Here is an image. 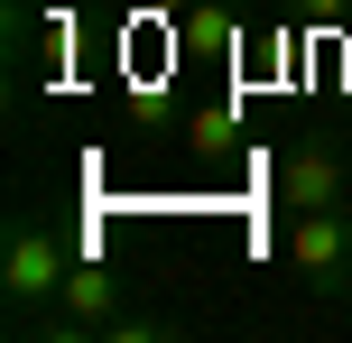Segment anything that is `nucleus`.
<instances>
[{
    "label": "nucleus",
    "instance_id": "f257e3e1",
    "mask_svg": "<svg viewBox=\"0 0 352 343\" xmlns=\"http://www.w3.org/2000/svg\"><path fill=\"white\" fill-rule=\"evenodd\" d=\"M65 269H74V241L56 232L37 204H19L10 232H0V307H10V334L28 325V316H47V307H56Z\"/></svg>",
    "mask_w": 352,
    "mask_h": 343
},
{
    "label": "nucleus",
    "instance_id": "f03ea898",
    "mask_svg": "<svg viewBox=\"0 0 352 343\" xmlns=\"http://www.w3.org/2000/svg\"><path fill=\"white\" fill-rule=\"evenodd\" d=\"M121 297H130V278L111 269V260H74L65 288H56V307L28 316V325H19V343H93L111 316H121Z\"/></svg>",
    "mask_w": 352,
    "mask_h": 343
},
{
    "label": "nucleus",
    "instance_id": "7ed1b4c3",
    "mask_svg": "<svg viewBox=\"0 0 352 343\" xmlns=\"http://www.w3.org/2000/svg\"><path fill=\"white\" fill-rule=\"evenodd\" d=\"M287 269L306 297H352V204L287 214Z\"/></svg>",
    "mask_w": 352,
    "mask_h": 343
},
{
    "label": "nucleus",
    "instance_id": "20e7f679",
    "mask_svg": "<svg viewBox=\"0 0 352 343\" xmlns=\"http://www.w3.org/2000/svg\"><path fill=\"white\" fill-rule=\"evenodd\" d=\"M278 204L287 214H324V204H352V158L334 130H297L278 148Z\"/></svg>",
    "mask_w": 352,
    "mask_h": 343
},
{
    "label": "nucleus",
    "instance_id": "39448f33",
    "mask_svg": "<svg viewBox=\"0 0 352 343\" xmlns=\"http://www.w3.org/2000/svg\"><path fill=\"white\" fill-rule=\"evenodd\" d=\"M297 28H352V0H287Z\"/></svg>",
    "mask_w": 352,
    "mask_h": 343
},
{
    "label": "nucleus",
    "instance_id": "423d86ee",
    "mask_svg": "<svg viewBox=\"0 0 352 343\" xmlns=\"http://www.w3.org/2000/svg\"><path fill=\"white\" fill-rule=\"evenodd\" d=\"M140 10H158V19H186V10H195V0H140Z\"/></svg>",
    "mask_w": 352,
    "mask_h": 343
},
{
    "label": "nucleus",
    "instance_id": "0eeeda50",
    "mask_svg": "<svg viewBox=\"0 0 352 343\" xmlns=\"http://www.w3.org/2000/svg\"><path fill=\"white\" fill-rule=\"evenodd\" d=\"M37 10H74V0H37Z\"/></svg>",
    "mask_w": 352,
    "mask_h": 343
}]
</instances>
